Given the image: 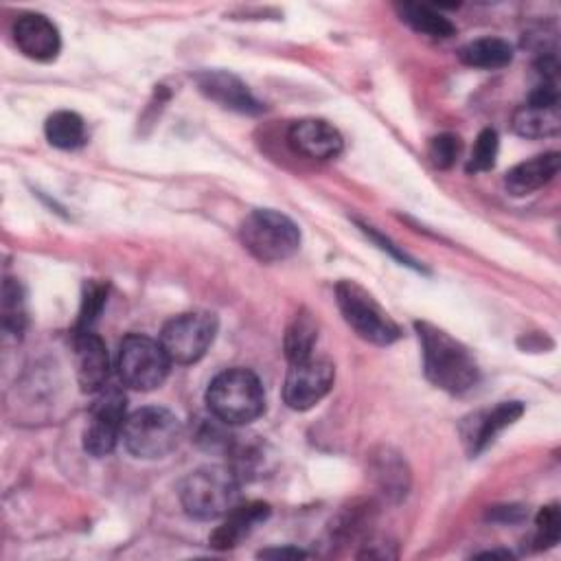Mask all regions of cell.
Listing matches in <instances>:
<instances>
[{
    "label": "cell",
    "instance_id": "obj_1",
    "mask_svg": "<svg viewBox=\"0 0 561 561\" xmlns=\"http://www.w3.org/2000/svg\"><path fill=\"white\" fill-rule=\"evenodd\" d=\"M414 329L423 348L425 377L436 388L449 394H462L476 388L480 368L465 344L430 322H414Z\"/></svg>",
    "mask_w": 561,
    "mask_h": 561
},
{
    "label": "cell",
    "instance_id": "obj_2",
    "mask_svg": "<svg viewBox=\"0 0 561 561\" xmlns=\"http://www.w3.org/2000/svg\"><path fill=\"white\" fill-rule=\"evenodd\" d=\"M180 502L195 519H221L241 502V478L228 465L199 467L184 478Z\"/></svg>",
    "mask_w": 561,
    "mask_h": 561
},
{
    "label": "cell",
    "instance_id": "obj_3",
    "mask_svg": "<svg viewBox=\"0 0 561 561\" xmlns=\"http://www.w3.org/2000/svg\"><path fill=\"white\" fill-rule=\"evenodd\" d=\"M206 405L213 416L226 425H248L265 410V390L261 379L248 368H228L210 381Z\"/></svg>",
    "mask_w": 561,
    "mask_h": 561
},
{
    "label": "cell",
    "instance_id": "obj_4",
    "mask_svg": "<svg viewBox=\"0 0 561 561\" xmlns=\"http://www.w3.org/2000/svg\"><path fill=\"white\" fill-rule=\"evenodd\" d=\"M182 438L180 419L160 405H145L127 414L121 440L134 458H164Z\"/></svg>",
    "mask_w": 561,
    "mask_h": 561
},
{
    "label": "cell",
    "instance_id": "obj_5",
    "mask_svg": "<svg viewBox=\"0 0 561 561\" xmlns=\"http://www.w3.org/2000/svg\"><path fill=\"white\" fill-rule=\"evenodd\" d=\"M243 248L263 263L289 259L300 248L298 226L283 213L272 208L252 210L239 228Z\"/></svg>",
    "mask_w": 561,
    "mask_h": 561
},
{
    "label": "cell",
    "instance_id": "obj_6",
    "mask_svg": "<svg viewBox=\"0 0 561 561\" xmlns=\"http://www.w3.org/2000/svg\"><path fill=\"white\" fill-rule=\"evenodd\" d=\"M335 300L342 318L362 340L377 346H388L401 337L399 324L355 280H340L335 285Z\"/></svg>",
    "mask_w": 561,
    "mask_h": 561
},
{
    "label": "cell",
    "instance_id": "obj_7",
    "mask_svg": "<svg viewBox=\"0 0 561 561\" xmlns=\"http://www.w3.org/2000/svg\"><path fill=\"white\" fill-rule=\"evenodd\" d=\"M171 368V359L164 353L160 340L142 333H129L118 344L116 373L123 386L140 392L162 386Z\"/></svg>",
    "mask_w": 561,
    "mask_h": 561
},
{
    "label": "cell",
    "instance_id": "obj_8",
    "mask_svg": "<svg viewBox=\"0 0 561 561\" xmlns=\"http://www.w3.org/2000/svg\"><path fill=\"white\" fill-rule=\"evenodd\" d=\"M217 335V318L210 311H186L173 316L160 331V344L171 364H195L210 348Z\"/></svg>",
    "mask_w": 561,
    "mask_h": 561
},
{
    "label": "cell",
    "instance_id": "obj_9",
    "mask_svg": "<svg viewBox=\"0 0 561 561\" xmlns=\"http://www.w3.org/2000/svg\"><path fill=\"white\" fill-rule=\"evenodd\" d=\"M125 410H127V397L121 386L107 383L96 392L90 405L85 430H83V449L90 456L101 458L114 451L127 419Z\"/></svg>",
    "mask_w": 561,
    "mask_h": 561
},
{
    "label": "cell",
    "instance_id": "obj_10",
    "mask_svg": "<svg viewBox=\"0 0 561 561\" xmlns=\"http://www.w3.org/2000/svg\"><path fill=\"white\" fill-rule=\"evenodd\" d=\"M333 379L335 368L327 357L309 355L305 359L291 362L283 386V399L291 410L305 412L329 394Z\"/></svg>",
    "mask_w": 561,
    "mask_h": 561
},
{
    "label": "cell",
    "instance_id": "obj_11",
    "mask_svg": "<svg viewBox=\"0 0 561 561\" xmlns=\"http://www.w3.org/2000/svg\"><path fill=\"white\" fill-rule=\"evenodd\" d=\"M75 375L81 392L96 394L110 383V355L103 340L92 331H75Z\"/></svg>",
    "mask_w": 561,
    "mask_h": 561
},
{
    "label": "cell",
    "instance_id": "obj_12",
    "mask_svg": "<svg viewBox=\"0 0 561 561\" xmlns=\"http://www.w3.org/2000/svg\"><path fill=\"white\" fill-rule=\"evenodd\" d=\"M13 39L20 53L33 61H53L59 55V28L42 13H22L13 22Z\"/></svg>",
    "mask_w": 561,
    "mask_h": 561
},
{
    "label": "cell",
    "instance_id": "obj_13",
    "mask_svg": "<svg viewBox=\"0 0 561 561\" xmlns=\"http://www.w3.org/2000/svg\"><path fill=\"white\" fill-rule=\"evenodd\" d=\"M522 412H524V405L519 401H502L491 410L471 414L460 427L462 440L469 454L476 456L484 447H489L502 430H506L511 423H515L522 416Z\"/></svg>",
    "mask_w": 561,
    "mask_h": 561
},
{
    "label": "cell",
    "instance_id": "obj_14",
    "mask_svg": "<svg viewBox=\"0 0 561 561\" xmlns=\"http://www.w3.org/2000/svg\"><path fill=\"white\" fill-rule=\"evenodd\" d=\"M272 508L267 502L261 500H250V502H239L232 511H228L219 526L210 533L208 541L217 550H230L237 548L245 537L252 535V530L263 524L270 517Z\"/></svg>",
    "mask_w": 561,
    "mask_h": 561
},
{
    "label": "cell",
    "instance_id": "obj_15",
    "mask_svg": "<svg viewBox=\"0 0 561 561\" xmlns=\"http://www.w3.org/2000/svg\"><path fill=\"white\" fill-rule=\"evenodd\" d=\"M199 92L210 101L219 103L221 107L241 112V114H256L263 105L254 99L248 85L232 72L226 70H204L195 77Z\"/></svg>",
    "mask_w": 561,
    "mask_h": 561
},
{
    "label": "cell",
    "instance_id": "obj_16",
    "mask_svg": "<svg viewBox=\"0 0 561 561\" xmlns=\"http://www.w3.org/2000/svg\"><path fill=\"white\" fill-rule=\"evenodd\" d=\"M289 145L313 160H331L342 151V134L322 118H300L287 131Z\"/></svg>",
    "mask_w": 561,
    "mask_h": 561
},
{
    "label": "cell",
    "instance_id": "obj_17",
    "mask_svg": "<svg viewBox=\"0 0 561 561\" xmlns=\"http://www.w3.org/2000/svg\"><path fill=\"white\" fill-rule=\"evenodd\" d=\"M557 171H559V153L557 151L539 153L508 169L504 175V188L511 195L522 197L546 186L557 175Z\"/></svg>",
    "mask_w": 561,
    "mask_h": 561
},
{
    "label": "cell",
    "instance_id": "obj_18",
    "mask_svg": "<svg viewBox=\"0 0 561 561\" xmlns=\"http://www.w3.org/2000/svg\"><path fill=\"white\" fill-rule=\"evenodd\" d=\"M513 131L524 138H550L561 129L559 105H541V103H524L513 114Z\"/></svg>",
    "mask_w": 561,
    "mask_h": 561
},
{
    "label": "cell",
    "instance_id": "obj_19",
    "mask_svg": "<svg viewBox=\"0 0 561 561\" xmlns=\"http://www.w3.org/2000/svg\"><path fill=\"white\" fill-rule=\"evenodd\" d=\"M370 471H373V478L383 495H388L392 500H401L408 493L410 471L405 467V460L399 454L390 451L388 447L373 454Z\"/></svg>",
    "mask_w": 561,
    "mask_h": 561
},
{
    "label": "cell",
    "instance_id": "obj_20",
    "mask_svg": "<svg viewBox=\"0 0 561 561\" xmlns=\"http://www.w3.org/2000/svg\"><path fill=\"white\" fill-rule=\"evenodd\" d=\"M460 61L471 68L482 70H495L504 68L513 59V46L502 37H478L469 44H465L458 53Z\"/></svg>",
    "mask_w": 561,
    "mask_h": 561
},
{
    "label": "cell",
    "instance_id": "obj_21",
    "mask_svg": "<svg viewBox=\"0 0 561 561\" xmlns=\"http://www.w3.org/2000/svg\"><path fill=\"white\" fill-rule=\"evenodd\" d=\"M316 342H318V324L307 309H300L285 329L283 348H285L287 362L291 364L313 355Z\"/></svg>",
    "mask_w": 561,
    "mask_h": 561
},
{
    "label": "cell",
    "instance_id": "obj_22",
    "mask_svg": "<svg viewBox=\"0 0 561 561\" xmlns=\"http://www.w3.org/2000/svg\"><path fill=\"white\" fill-rule=\"evenodd\" d=\"M46 140L57 149H77L85 142V123L77 112H53L44 123Z\"/></svg>",
    "mask_w": 561,
    "mask_h": 561
},
{
    "label": "cell",
    "instance_id": "obj_23",
    "mask_svg": "<svg viewBox=\"0 0 561 561\" xmlns=\"http://www.w3.org/2000/svg\"><path fill=\"white\" fill-rule=\"evenodd\" d=\"M401 20L414 28L416 33L430 35V37H449L454 35L456 26L449 22V18H445L443 13L434 11L427 4H416V2H403L397 7Z\"/></svg>",
    "mask_w": 561,
    "mask_h": 561
},
{
    "label": "cell",
    "instance_id": "obj_24",
    "mask_svg": "<svg viewBox=\"0 0 561 561\" xmlns=\"http://www.w3.org/2000/svg\"><path fill=\"white\" fill-rule=\"evenodd\" d=\"M26 324V305L24 294L18 280L4 278L2 285V327L7 333L20 335Z\"/></svg>",
    "mask_w": 561,
    "mask_h": 561
},
{
    "label": "cell",
    "instance_id": "obj_25",
    "mask_svg": "<svg viewBox=\"0 0 561 561\" xmlns=\"http://www.w3.org/2000/svg\"><path fill=\"white\" fill-rule=\"evenodd\" d=\"M497 149H500V140H497V131L486 127L478 134L471 156L467 160V171L469 173H482L489 171L495 164L497 158Z\"/></svg>",
    "mask_w": 561,
    "mask_h": 561
},
{
    "label": "cell",
    "instance_id": "obj_26",
    "mask_svg": "<svg viewBox=\"0 0 561 561\" xmlns=\"http://www.w3.org/2000/svg\"><path fill=\"white\" fill-rule=\"evenodd\" d=\"M561 535V513L557 504L543 506L535 517V546L550 548L559 541Z\"/></svg>",
    "mask_w": 561,
    "mask_h": 561
},
{
    "label": "cell",
    "instance_id": "obj_27",
    "mask_svg": "<svg viewBox=\"0 0 561 561\" xmlns=\"http://www.w3.org/2000/svg\"><path fill=\"white\" fill-rule=\"evenodd\" d=\"M105 285L101 283H85V291H83V300H81V311H79V320H77V329L75 331H88L92 329V322L96 320L103 302H105Z\"/></svg>",
    "mask_w": 561,
    "mask_h": 561
},
{
    "label": "cell",
    "instance_id": "obj_28",
    "mask_svg": "<svg viewBox=\"0 0 561 561\" xmlns=\"http://www.w3.org/2000/svg\"><path fill=\"white\" fill-rule=\"evenodd\" d=\"M460 153V138L454 134H438L430 142V158L434 167L438 169H449Z\"/></svg>",
    "mask_w": 561,
    "mask_h": 561
},
{
    "label": "cell",
    "instance_id": "obj_29",
    "mask_svg": "<svg viewBox=\"0 0 561 561\" xmlns=\"http://www.w3.org/2000/svg\"><path fill=\"white\" fill-rule=\"evenodd\" d=\"M489 517L491 519H497V522H519L524 517V508L522 506H495L489 511Z\"/></svg>",
    "mask_w": 561,
    "mask_h": 561
},
{
    "label": "cell",
    "instance_id": "obj_30",
    "mask_svg": "<svg viewBox=\"0 0 561 561\" xmlns=\"http://www.w3.org/2000/svg\"><path fill=\"white\" fill-rule=\"evenodd\" d=\"M259 557H265V559H300V557H307L305 550L300 548H265L259 552Z\"/></svg>",
    "mask_w": 561,
    "mask_h": 561
},
{
    "label": "cell",
    "instance_id": "obj_31",
    "mask_svg": "<svg viewBox=\"0 0 561 561\" xmlns=\"http://www.w3.org/2000/svg\"><path fill=\"white\" fill-rule=\"evenodd\" d=\"M478 557H502V559H511V552H506V550H486V552H480Z\"/></svg>",
    "mask_w": 561,
    "mask_h": 561
}]
</instances>
